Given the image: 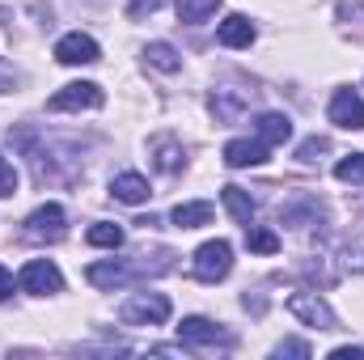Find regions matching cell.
<instances>
[{
  "instance_id": "obj_1",
  "label": "cell",
  "mask_w": 364,
  "mask_h": 360,
  "mask_svg": "<svg viewBox=\"0 0 364 360\" xmlns=\"http://www.w3.org/2000/svg\"><path fill=\"white\" fill-rule=\"evenodd\" d=\"M119 318H123L127 327H161V322L170 318V301H166L161 292H136V297L123 301Z\"/></svg>"
},
{
  "instance_id": "obj_2",
  "label": "cell",
  "mask_w": 364,
  "mask_h": 360,
  "mask_svg": "<svg viewBox=\"0 0 364 360\" xmlns=\"http://www.w3.org/2000/svg\"><path fill=\"white\" fill-rule=\"evenodd\" d=\"M233 268V246L225 242V238H216V242H203L199 250H195V280H203V284H216V280H225Z\"/></svg>"
},
{
  "instance_id": "obj_3",
  "label": "cell",
  "mask_w": 364,
  "mask_h": 360,
  "mask_svg": "<svg viewBox=\"0 0 364 360\" xmlns=\"http://www.w3.org/2000/svg\"><path fill=\"white\" fill-rule=\"evenodd\" d=\"M26 292H34V297H55V292H64V275L60 268L51 263V259H30L26 268H21V280H17Z\"/></svg>"
},
{
  "instance_id": "obj_4",
  "label": "cell",
  "mask_w": 364,
  "mask_h": 360,
  "mask_svg": "<svg viewBox=\"0 0 364 360\" xmlns=\"http://www.w3.org/2000/svg\"><path fill=\"white\" fill-rule=\"evenodd\" d=\"M102 102H106L102 85H93V81H73V85H64L60 93L47 97V110H97Z\"/></svg>"
},
{
  "instance_id": "obj_5",
  "label": "cell",
  "mask_w": 364,
  "mask_h": 360,
  "mask_svg": "<svg viewBox=\"0 0 364 360\" xmlns=\"http://www.w3.org/2000/svg\"><path fill=\"white\" fill-rule=\"evenodd\" d=\"M288 314H292V318H301L305 327L335 331V309H331L318 292H292V297H288Z\"/></svg>"
},
{
  "instance_id": "obj_6",
  "label": "cell",
  "mask_w": 364,
  "mask_h": 360,
  "mask_svg": "<svg viewBox=\"0 0 364 360\" xmlns=\"http://www.w3.org/2000/svg\"><path fill=\"white\" fill-rule=\"evenodd\" d=\"M64 208L60 203H43V208H34L30 212V221H26V238L30 242H60L64 238Z\"/></svg>"
},
{
  "instance_id": "obj_7",
  "label": "cell",
  "mask_w": 364,
  "mask_h": 360,
  "mask_svg": "<svg viewBox=\"0 0 364 360\" xmlns=\"http://www.w3.org/2000/svg\"><path fill=\"white\" fill-rule=\"evenodd\" d=\"M178 339L182 344H191V348H233V335L220 331V327L208 322V318H182Z\"/></svg>"
},
{
  "instance_id": "obj_8",
  "label": "cell",
  "mask_w": 364,
  "mask_h": 360,
  "mask_svg": "<svg viewBox=\"0 0 364 360\" xmlns=\"http://www.w3.org/2000/svg\"><path fill=\"white\" fill-rule=\"evenodd\" d=\"M55 60L60 64H68V68H81V64H97L102 60V47L93 43L90 34H64L60 43H55Z\"/></svg>"
},
{
  "instance_id": "obj_9",
  "label": "cell",
  "mask_w": 364,
  "mask_h": 360,
  "mask_svg": "<svg viewBox=\"0 0 364 360\" xmlns=\"http://www.w3.org/2000/svg\"><path fill=\"white\" fill-rule=\"evenodd\" d=\"M331 123L335 127H348V132H360L364 127V102L356 90H339L331 97Z\"/></svg>"
},
{
  "instance_id": "obj_10",
  "label": "cell",
  "mask_w": 364,
  "mask_h": 360,
  "mask_svg": "<svg viewBox=\"0 0 364 360\" xmlns=\"http://www.w3.org/2000/svg\"><path fill=\"white\" fill-rule=\"evenodd\" d=\"M267 162V144L263 140H229L225 144V166L246 170V166H263Z\"/></svg>"
},
{
  "instance_id": "obj_11",
  "label": "cell",
  "mask_w": 364,
  "mask_h": 360,
  "mask_svg": "<svg viewBox=\"0 0 364 360\" xmlns=\"http://www.w3.org/2000/svg\"><path fill=\"white\" fill-rule=\"evenodd\" d=\"M216 38H220L225 47L242 51V47H250V43H255V26H250V17H242V13H229V17L216 26Z\"/></svg>"
},
{
  "instance_id": "obj_12",
  "label": "cell",
  "mask_w": 364,
  "mask_h": 360,
  "mask_svg": "<svg viewBox=\"0 0 364 360\" xmlns=\"http://www.w3.org/2000/svg\"><path fill=\"white\" fill-rule=\"evenodd\" d=\"M136 271L140 268H127V263H93L85 275H90V284H97V288H123V284L136 280Z\"/></svg>"
},
{
  "instance_id": "obj_13",
  "label": "cell",
  "mask_w": 364,
  "mask_h": 360,
  "mask_svg": "<svg viewBox=\"0 0 364 360\" xmlns=\"http://www.w3.org/2000/svg\"><path fill=\"white\" fill-rule=\"evenodd\" d=\"M255 132H259V140L272 149V144H284V140L292 136V119H288V115H275V110H267V115H259V119H255Z\"/></svg>"
},
{
  "instance_id": "obj_14",
  "label": "cell",
  "mask_w": 364,
  "mask_h": 360,
  "mask_svg": "<svg viewBox=\"0 0 364 360\" xmlns=\"http://www.w3.org/2000/svg\"><path fill=\"white\" fill-rule=\"evenodd\" d=\"M110 195L119 203H144L149 199V182L140 179V174H119V179L110 182Z\"/></svg>"
},
{
  "instance_id": "obj_15",
  "label": "cell",
  "mask_w": 364,
  "mask_h": 360,
  "mask_svg": "<svg viewBox=\"0 0 364 360\" xmlns=\"http://www.w3.org/2000/svg\"><path fill=\"white\" fill-rule=\"evenodd\" d=\"M284 221L288 225H318L322 221V203L314 195H301L296 203H284Z\"/></svg>"
},
{
  "instance_id": "obj_16",
  "label": "cell",
  "mask_w": 364,
  "mask_h": 360,
  "mask_svg": "<svg viewBox=\"0 0 364 360\" xmlns=\"http://www.w3.org/2000/svg\"><path fill=\"white\" fill-rule=\"evenodd\" d=\"M220 195H225V208H229V216H233L237 225H250V221H255V199H250L242 186H225Z\"/></svg>"
},
{
  "instance_id": "obj_17",
  "label": "cell",
  "mask_w": 364,
  "mask_h": 360,
  "mask_svg": "<svg viewBox=\"0 0 364 360\" xmlns=\"http://www.w3.org/2000/svg\"><path fill=\"white\" fill-rule=\"evenodd\" d=\"M153 162H157V170H161V174L182 170V144H178V140H170V136L153 140Z\"/></svg>"
},
{
  "instance_id": "obj_18",
  "label": "cell",
  "mask_w": 364,
  "mask_h": 360,
  "mask_svg": "<svg viewBox=\"0 0 364 360\" xmlns=\"http://www.w3.org/2000/svg\"><path fill=\"white\" fill-rule=\"evenodd\" d=\"M212 221V203L208 199H199V203H178L174 208V225L178 229H199V225H208Z\"/></svg>"
},
{
  "instance_id": "obj_19",
  "label": "cell",
  "mask_w": 364,
  "mask_h": 360,
  "mask_svg": "<svg viewBox=\"0 0 364 360\" xmlns=\"http://www.w3.org/2000/svg\"><path fill=\"white\" fill-rule=\"evenodd\" d=\"M144 60H149L153 68H161V73H178L182 68L178 51H174L170 43H149V47H144Z\"/></svg>"
},
{
  "instance_id": "obj_20",
  "label": "cell",
  "mask_w": 364,
  "mask_h": 360,
  "mask_svg": "<svg viewBox=\"0 0 364 360\" xmlns=\"http://www.w3.org/2000/svg\"><path fill=\"white\" fill-rule=\"evenodd\" d=\"M246 246H250L255 255H275V250H279V233L263 229V225H246Z\"/></svg>"
},
{
  "instance_id": "obj_21",
  "label": "cell",
  "mask_w": 364,
  "mask_h": 360,
  "mask_svg": "<svg viewBox=\"0 0 364 360\" xmlns=\"http://www.w3.org/2000/svg\"><path fill=\"white\" fill-rule=\"evenodd\" d=\"M85 238H90V246H106V250H119V246H123V229L110 225V221H97Z\"/></svg>"
},
{
  "instance_id": "obj_22",
  "label": "cell",
  "mask_w": 364,
  "mask_h": 360,
  "mask_svg": "<svg viewBox=\"0 0 364 360\" xmlns=\"http://www.w3.org/2000/svg\"><path fill=\"white\" fill-rule=\"evenodd\" d=\"M335 179L339 182H352V186H364V153H352L335 166Z\"/></svg>"
},
{
  "instance_id": "obj_23",
  "label": "cell",
  "mask_w": 364,
  "mask_h": 360,
  "mask_svg": "<svg viewBox=\"0 0 364 360\" xmlns=\"http://www.w3.org/2000/svg\"><path fill=\"white\" fill-rule=\"evenodd\" d=\"M220 0H178V17L182 21H208L216 13Z\"/></svg>"
},
{
  "instance_id": "obj_24",
  "label": "cell",
  "mask_w": 364,
  "mask_h": 360,
  "mask_svg": "<svg viewBox=\"0 0 364 360\" xmlns=\"http://www.w3.org/2000/svg\"><path fill=\"white\" fill-rule=\"evenodd\" d=\"M326 149H331V144H326L322 136H309V140H305V144L296 149V157H301V162H318V157H322Z\"/></svg>"
},
{
  "instance_id": "obj_25",
  "label": "cell",
  "mask_w": 364,
  "mask_h": 360,
  "mask_svg": "<svg viewBox=\"0 0 364 360\" xmlns=\"http://www.w3.org/2000/svg\"><path fill=\"white\" fill-rule=\"evenodd\" d=\"M13 191H17V170L0 157V199H4V195H13Z\"/></svg>"
},
{
  "instance_id": "obj_26",
  "label": "cell",
  "mask_w": 364,
  "mask_h": 360,
  "mask_svg": "<svg viewBox=\"0 0 364 360\" xmlns=\"http://www.w3.org/2000/svg\"><path fill=\"white\" fill-rule=\"evenodd\" d=\"M275 356H314V352H309V344H301V339H284V344L275 348Z\"/></svg>"
},
{
  "instance_id": "obj_27",
  "label": "cell",
  "mask_w": 364,
  "mask_h": 360,
  "mask_svg": "<svg viewBox=\"0 0 364 360\" xmlns=\"http://www.w3.org/2000/svg\"><path fill=\"white\" fill-rule=\"evenodd\" d=\"M161 4H166V0H132V4H127V17L140 21L144 13H153V9H161Z\"/></svg>"
},
{
  "instance_id": "obj_28",
  "label": "cell",
  "mask_w": 364,
  "mask_h": 360,
  "mask_svg": "<svg viewBox=\"0 0 364 360\" xmlns=\"http://www.w3.org/2000/svg\"><path fill=\"white\" fill-rule=\"evenodd\" d=\"M9 90H17V68L0 55V93H9Z\"/></svg>"
},
{
  "instance_id": "obj_29",
  "label": "cell",
  "mask_w": 364,
  "mask_h": 360,
  "mask_svg": "<svg viewBox=\"0 0 364 360\" xmlns=\"http://www.w3.org/2000/svg\"><path fill=\"white\" fill-rule=\"evenodd\" d=\"M343 263H348V271H364V242L348 250V259H343Z\"/></svg>"
},
{
  "instance_id": "obj_30",
  "label": "cell",
  "mask_w": 364,
  "mask_h": 360,
  "mask_svg": "<svg viewBox=\"0 0 364 360\" xmlns=\"http://www.w3.org/2000/svg\"><path fill=\"white\" fill-rule=\"evenodd\" d=\"M13 297V275H9V268H0V301H9Z\"/></svg>"
},
{
  "instance_id": "obj_31",
  "label": "cell",
  "mask_w": 364,
  "mask_h": 360,
  "mask_svg": "<svg viewBox=\"0 0 364 360\" xmlns=\"http://www.w3.org/2000/svg\"><path fill=\"white\" fill-rule=\"evenodd\" d=\"M335 360H364V348H335Z\"/></svg>"
}]
</instances>
